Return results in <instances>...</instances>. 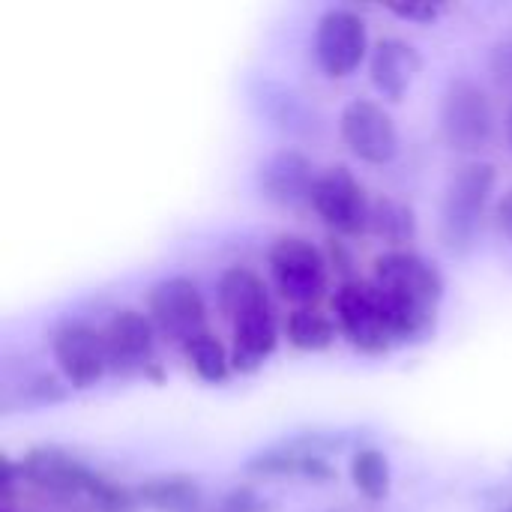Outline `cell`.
Returning a JSON list of instances; mask_svg holds the SVG:
<instances>
[{
  "mask_svg": "<svg viewBox=\"0 0 512 512\" xmlns=\"http://www.w3.org/2000/svg\"><path fill=\"white\" fill-rule=\"evenodd\" d=\"M372 285L387 300L399 345H414L435 333L447 279L432 258L417 249H387L372 264Z\"/></svg>",
  "mask_w": 512,
  "mask_h": 512,
  "instance_id": "6da1fadb",
  "label": "cell"
},
{
  "mask_svg": "<svg viewBox=\"0 0 512 512\" xmlns=\"http://www.w3.org/2000/svg\"><path fill=\"white\" fill-rule=\"evenodd\" d=\"M21 483L60 498V501H87L96 512H135L138 495L135 489H126L105 474L93 471L78 456L60 450V447H33L21 462Z\"/></svg>",
  "mask_w": 512,
  "mask_h": 512,
  "instance_id": "7a4b0ae2",
  "label": "cell"
},
{
  "mask_svg": "<svg viewBox=\"0 0 512 512\" xmlns=\"http://www.w3.org/2000/svg\"><path fill=\"white\" fill-rule=\"evenodd\" d=\"M498 189V168L492 162H465L444 186L438 207V237L450 255H471L486 231Z\"/></svg>",
  "mask_w": 512,
  "mask_h": 512,
  "instance_id": "3957f363",
  "label": "cell"
},
{
  "mask_svg": "<svg viewBox=\"0 0 512 512\" xmlns=\"http://www.w3.org/2000/svg\"><path fill=\"white\" fill-rule=\"evenodd\" d=\"M498 108L489 90L468 78L456 75L447 81L438 105V129L444 144L459 156H480L498 138Z\"/></svg>",
  "mask_w": 512,
  "mask_h": 512,
  "instance_id": "277c9868",
  "label": "cell"
},
{
  "mask_svg": "<svg viewBox=\"0 0 512 512\" xmlns=\"http://www.w3.org/2000/svg\"><path fill=\"white\" fill-rule=\"evenodd\" d=\"M333 321L339 336L369 357H384L399 348V336L387 309V300L372 279H342L333 294Z\"/></svg>",
  "mask_w": 512,
  "mask_h": 512,
  "instance_id": "5b68a950",
  "label": "cell"
},
{
  "mask_svg": "<svg viewBox=\"0 0 512 512\" xmlns=\"http://www.w3.org/2000/svg\"><path fill=\"white\" fill-rule=\"evenodd\" d=\"M267 270L276 294L294 309H318L330 291V261L309 237L282 234L267 252Z\"/></svg>",
  "mask_w": 512,
  "mask_h": 512,
  "instance_id": "8992f818",
  "label": "cell"
},
{
  "mask_svg": "<svg viewBox=\"0 0 512 512\" xmlns=\"http://www.w3.org/2000/svg\"><path fill=\"white\" fill-rule=\"evenodd\" d=\"M144 312L150 315L159 339L174 348H186L192 339L210 333L204 291L189 276H165L153 282L144 297Z\"/></svg>",
  "mask_w": 512,
  "mask_h": 512,
  "instance_id": "52a82bcc",
  "label": "cell"
},
{
  "mask_svg": "<svg viewBox=\"0 0 512 512\" xmlns=\"http://www.w3.org/2000/svg\"><path fill=\"white\" fill-rule=\"evenodd\" d=\"M312 54L330 81L351 78L372 54L366 18L351 6H330L318 15L312 33Z\"/></svg>",
  "mask_w": 512,
  "mask_h": 512,
  "instance_id": "ba28073f",
  "label": "cell"
},
{
  "mask_svg": "<svg viewBox=\"0 0 512 512\" xmlns=\"http://www.w3.org/2000/svg\"><path fill=\"white\" fill-rule=\"evenodd\" d=\"M339 138L354 159L372 168H387L399 159L402 135L390 108L369 96H354L339 111Z\"/></svg>",
  "mask_w": 512,
  "mask_h": 512,
  "instance_id": "9c48e42d",
  "label": "cell"
},
{
  "mask_svg": "<svg viewBox=\"0 0 512 512\" xmlns=\"http://www.w3.org/2000/svg\"><path fill=\"white\" fill-rule=\"evenodd\" d=\"M309 210L336 237L369 234L372 198H369L366 186L360 183V177L348 165H330V168L318 171Z\"/></svg>",
  "mask_w": 512,
  "mask_h": 512,
  "instance_id": "30bf717a",
  "label": "cell"
},
{
  "mask_svg": "<svg viewBox=\"0 0 512 512\" xmlns=\"http://www.w3.org/2000/svg\"><path fill=\"white\" fill-rule=\"evenodd\" d=\"M102 339H105L111 375H117V378H141L144 375V378L162 381L159 360H156L159 333L147 312L132 309V306L117 309L102 324Z\"/></svg>",
  "mask_w": 512,
  "mask_h": 512,
  "instance_id": "8fae6325",
  "label": "cell"
},
{
  "mask_svg": "<svg viewBox=\"0 0 512 512\" xmlns=\"http://www.w3.org/2000/svg\"><path fill=\"white\" fill-rule=\"evenodd\" d=\"M51 360L69 390H93L111 375L102 327L87 321H63L54 327Z\"/></svg>",
  "mask_w": 512,
  "mask_h": 512,
  "instance_id": "7c38bea8",
  "label": "cell"
},
{
  "mask_svg": "<svg viewBox=\"0 0 512 512\" xmlns=\"http://www.w3.org/2000/svg\"><path fill=\"white\" fill-rule=\"evenodd\" d=\"M318 171L315 162L297 147H279L255 165L258 195L279 210L309 207Z\"/></svg>",
  "mask_w": 512,
  "mask_h": 512,
  "instance_id": "4fadbf2b",
  "label": "cell"
},
{
  "mask_svg": "<svg viewBox=\"0 0 512 512\" xmlns=\"http://www.w3.org/2000/svg\"><path fill=\"white\" fill-rule=\"evenodd\" d=\"M423 72L420 51L402 36H381L369 54V81L384 102H405Z\"/></svg>",
  "mask_w": 512,
  "mask_h": 512,
  "instance_id": "5bb4252c",
  "label": "cell"
},
{
  "mask_svg": "<svg viewBox=\"0 0 512 512\" xmlns=\"http://www.w3.org/2000/svg\"><path fill=\"white\" fill-rule=\"evenodd\" d=\"M246 474H252V477H276V480L297 477V480L318 483V486H327V483L336 480L333 465L327 462V456L321 450L312 447L309 438H297V441H288V444L255 453L246 462Z\"/></svg>",
  "mask_w": 512,
  "mask_h": 512,
  "instance_id": "9a60e30c",
  "label": "cell"
},
{
  "mask_svg": "<svg viewBox=\"0 0 512 512\" xmlns=\"http://www.w3.org/2000/svg\"><path fill=\"white\" fill-rule=\"evenodd\" d=\"M285 330L279 327L276 306L246 315L231 324V369L234 375H255L276 354Z\"/></svg>",
  "mask_w": 512,
  "mask_h": 512,
  "instance_id": "2e32d148",
  "label": "cell"
},
{
  "mask_svg": "<svg viewBox=\"0 0 512 512\" xmlns=\"http://www.w3.org/2000/svg\"><path fill=\"white\" fill-rule=\"evenodd\" d=\"M216 306H219L222 318L228 324H234L246 315L270 309L273 297H270L267 282L252 267L234 264V267H225L216 279Z\"/></svg>",
  "mask_w": 512,
  "mask_h": 512,
  "instance_id": "e0dca14e",
  "label": "cell"
},
{
  "mask_svg": "<svg viewBox=\"0 0 512 512\" xmlns=\"http://www.w3.org/2000/svg\"><path fill=\"white\" fill-rule=\"evenodd\" d=\"M138 504L156 512H207L204 492L195 483V477L186 474H165V477H150L138 489Z\"/></svg>",
  "mask_w": 512,
  "mask_h": 512,
  "instance_id": "ac0fdd59",
  "label": "cell"
},
{
  "mask_svg": "<svg viewBox=\"0 0 512 512\" xmlns=\"http://www.w3.org/2000/svg\"><path fill=\"white\" fill-rule=\"evenodd\" d=\"M417 213L408 201L381 195L372 198V219H369V234L387 243V249H411L408 243L417 237Z\"/></svg>",
  "mask_w": 512,
  "mask_h": 512,
  "instance_id": "d6986e66",
  "label": "cell"
},
{
  "mask_svg": "<svg viewBox=\"0 0 512 512\" xmlns=\"http://www.w3.org/2000/svg\"><path fill=\"white\" fill-rule=\"evenodd\" d=\"M282 330H285L288 345L303 354H321L333 348V342L339 339L336 321L318 309H291Z\"/></svg>",
  "mask_w": 512,
  "mask_h": 512,
  "instance_id": "ffe728a7",
  "label": "cell"
},
{
  "mask_svg": "<svg viewBox=\"0 0 512 512\" xmlns=\"http://www.w3.org/2000/svg\"><path fill=\"white\" fill-rule=\"evenodd\" d=\"M348 474H351L354 489H357L366 501L381 504V501L390 498V489H393V468H390V459H387L384 450H378V447H360V450L351 456Z\"/></svg>",
  "mask_w": 512,
  "mask_h": 512,
  "instance_id": "44dd1931",
  "label": "cell"
},
{
  "mask_svg": "<svg viewBox=\"0 0 512 512\" xmlns=\"http://www.w3.org/2000/svg\"><path fill=\"white\" fill-rule=\"evenodd\" d=\"M180 354H183L186 366L195 372V378L204 381V384L219 387V384H225L234 375V369H231V348H225L216 339L213 330L198 336V339H192L186 348H180Z\"/></svg>",
  "mask_w": 512,
  "mask_h": 512,
  "instance_id": "7402d4cb",
  "label": "cell"
},
{
  "mask_svg": "<svg viewBox=\"0 0 512 512\" xmlns=\"http://www.w3.org/2000/svg\"><path fill=\"white\" fill-rule=\"evenodd\" d=\"M207 512H273V507L252 486H237L225 492L213 507H207Z\"/></svg>",
  "mask_w": 512,
  "mask_h": 512,
  "instance_id": "603a6c76",
  "label": "cell"
},
{
  "mask_svg": "<svg viewBox=\"0 0 512 512\" xmlns=\"http://www.w3.org/2000/svg\"><path fill=\"white\" fill-rule=\"evenodd\" d=\"M390 12L405 18V21H414V24H435L438 18H444L450 12V6L447 3H435V0H426V3H393Z\"/></svg>",
  "mask_w": 512,
  "mask_h": 512,
  "instance_id": "cb8c5ba5",
  "label": "cell"
},
{
  "mask_svg": "<svg viewBox=\"0 0 512 512\" xmlns=\"http://www.w3.org/2000/svg\"><path fill=\"white\" fill-rule=\"evenodd\" d=\"M489 75L498 87H507L512 90V39L498 42L492 51H489Z\"/></svg>",
  "mask_w": 512,
  "mask_h": 512,
  "instance_id": "d4e9b609",
  "label": "cell"
},
{
  "mask_svg": "<svg viewBox=\"0 0 512 512\" xmlns=\"http://www.w3.org/2000/svg\"><path fill=\"white\" fill-rule=\"evenodd\" d=\"M495 225H498L501 237L512 246V186L498 198V204H495Z\"/></svg>",
  "mask_w": 512,
  "mask_h": 512,
  "instance_id": "484cf974",
  "label": "cell"
},
{
  "mask_svg": "<svg viewBox=\"0 0 512 512\" xmlns=\"http://www.w3.org/2000/svg\"><path fill=\"white\" fill-rule=\"evenodd\" d=\"M504 141H507V147H510L512 153V102L510 108H507V117H504Z\"/></svg>",
  "mask_w": 512,
  "mask_h": 512,
  "instance_id": "4316f807",
  "label": "cell"
},
{
  "mask_svg": "<svg viewBox=\"0 0 512 512\" xmlns=\"http://www.w3.org/2000/svg\"><path fill=\"white\" fill-rule=\"evenodd\" d=\"M507 512H512V507H510V510H507Z\"/></svg>",
  "mask_w": 512,
  "mask_h": 512,
  "instance_id": "83f0119b",
  "label": "cell"
},
{
  "mask_svg": "<svg viewBox=\"0 0 512 512\" xmlns=\"http://www.w3.org/2000/svg\"><path fill=\"white\" fill-rule=\"evenodd\" d=\"M3 512H9V510H3Z\"/></svg>",
  "mask_w": 512,
  "mask_h": 512,
  "instance_id": "f1b7e54d",
  "label": "cell"
}]
</instances>
